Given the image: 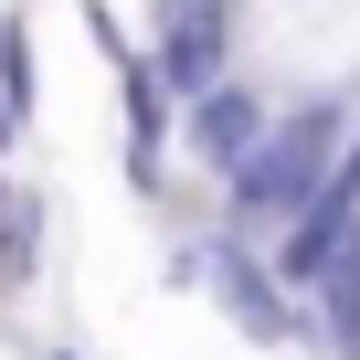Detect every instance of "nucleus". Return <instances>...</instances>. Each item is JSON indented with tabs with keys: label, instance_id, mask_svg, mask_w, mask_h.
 Here are the masks:
<instances>
[{
	"label": "nucleus",
	"instance_id": "f03ea898",
	"mask_svg": "<svg viewBox=\"0 0 360 360\" xmlns=\"http://www.w3.org/2000/svg\"><path fill=\"white\" fill-rule=\"evenodd\" d=\"M339 148H349V106H276V127H265V148L223 180V202H233V223L223 233H286V223H307L318 202H328V180H339Z\"/></svg>",
	"mask_w": 360,
	"mask_h": 360
},
{
	"label": "nucleus",
	"instance_id": "f257e3e1",
	"mask_svg": "<svg viewBox=\"0 0 360 360\" xmlns=\"http://www.w3.org/2000/svg\"><path fill=\"white\" fill-rule=\"evenodd\" d=\"M223 32L265 106H349L360 85V0H223Z\"/></svg>",
	"mask_w": 360,
	"mask_h": 360
},
{
	"label": "nucleus",
	"instance_id": "20e7f679",
	"mask_svg": "<svg viewBox=\"0 0 360 360\" xmlns=\"http://www.w3.org/2000/svg\"><path fill=\"white\" fill-rule=\"evenodd\" d=\"M265 127H276V106H265L244 75H223L212 96H191V106H180V148H191L212 180H233V169L265 148Z\"/></svg>",
	"mask_w": 360,
	"mask_h": 360
},
{
	"label": "nucleus",
	"instance_id": "423d86ee",
	"mask_svg": "<svg viewBox=\"0 0 360 360\" xmlns=\"http://www.w3.org/2000/svg\"><path fill=\"white\" fill-rule=\"evenodd\" d=\"M43 276V191H11V180H0V286H32Z\"/></svg>",
	"mask_w": 360,
	"mask_h": 360
},
{
	"label": "nucleus",
	"instance_id": "9b49d317",
	"mask_svg": "<svg viewBox=\"0 0 360 360\" xmlns=\"http://www.w3.org/2000/svg\"><path fill=\"white\" fill-rule=\"evenodd\" d=\"M0 32H11V22H0Z\"/></svg>",
	"mask_w": 360,
	"mask_h": 360
},
{
	"label": "nucleus",
	"instance_id": "39448f33",
	"mask_svg": "<svg viewBox=\"0 0 360 360\" xmlns=\"http://www.w3.org/2000/svg\"><path fill=\"white\" fill-rule=\"evenodd\" d=\"M148 75L169 85V106H191V96H212V85L233 75V32H223V0H180V11L159 22V43H148Z\"/></svg>",
	"mask_w": 360,
	"mask_h": 360
},
{
	"label": "nucleus",
	"instance_id": "6e6552de",
	"mask_svg": "<svg viewBox=\"0 0 360 360\" xmlns=\"http://www.w3.org/2000/svg\"><path fill=\"white\" fill-rule=\"evenodd\" d=\"M11 148H22V106L0 96V159H11Z\"/></svg>",
	"mask_w": 360,
	"mask_h": 360
},
{
	"label": "nucleus",
	"instance_id": "9d476101",
	"mask_svg": "<svg viewBox=\"0 0 360 360\" xmlns=\"http://www.w3.org/2000/svg\"><path fill=\"white\" fill-rule=\"evenodd\" d=\"M169 11H180V0H169Z\"/></svg>",
	"mask_w": 360,
	"mask_h": 360
},
{
	"label": "nucleus",
	"instance_id": "0eeeda50",
	"mask_svg": "<svg viewBox=\"0 0 360 360\" xmlns=\"http://www.w3.org/2000/svg\"><path fill=\"white\" fill-rule=\"evenodd\" d=\"M328 212H349V223H360V127H349V148H339V180H328Z\"/></svg>",
	"mask_w": 360,
	"mask_h": 360
},
{
	"label": "nucleus",
	"instance_id": "1a4fd4ad",
	"mask_svg": "<svg viewBox=\"0 0 360 360\" xmlns=\"http://www.w3.org/2000/svg\"><path fill=\"white\" fill-rule=\"evenodd\" d=\"M43 360H75V349H43Z\"/></svg>",
	"mask_w": 360,
	"mask_h": 360
},
{
	"label": "nucleus",
	"instance_id": "7ed1b4c3",
	"mask_svg": "<svg viewBox=\"0 0 360 360\" xmlns=\"http://www.w3.org/2000/svg\"><path fill=\"white\" fill-rule=\"evenodd\" d=\"M202 286H212V307H223L255 349H318V318L276 286V265H265L244 233H212V244H202Z\"/></svg>",
	"mask_w": 360,
	"mask_h": 360
}]
</instances>
